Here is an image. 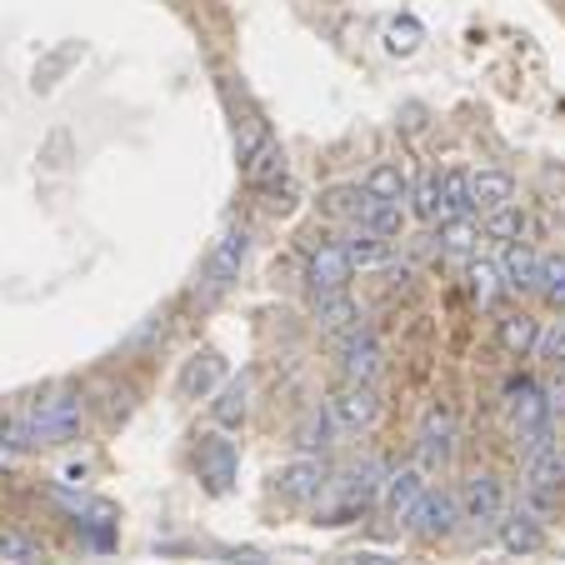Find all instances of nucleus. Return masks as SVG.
I'll return each instance as SVG.
<instances>
[{"label":"nucleus","mask_w":565,"mask_h":565,"mask_svg":"<svg viewBox=\"0 0 565 565\" xmlns=\"http://www.w3.org/2000/svg\"><path fill=\"white\" fill-rule=\"evenodd\" d=\"M21 416H25V426H31L35 450L65 446V440H75L81 426H86V395L51 391V395H41V401H31V406H21Z\"/></svg>","instance_id":"f257e3e1"},{"label":"nucleus","mask_w":565,"mask_h":565,"mask_svg":"<svg viewBox=\"0 0 565 565\" xmlns=\"http://www.w3.org/2000/svg\"><path fill=\"white\" fill-rule=\"evenodd\" d=\"M246 250H250L246 225H225L221 241H215L211 256H205V270H201V300H221L225 290L235 286L241 266H246Z\"/></svg>","instance_id":"f03ea898"},{"label":"nucleus","mask_w":565,"mask_h":565,"mask_svg":"<svg viewBox=\"0 0 565 565\" xmlns=\"http://www.w3.org/2000/svg\"><path fill=\"white\" fill-rule=\"evenodd\" d=\"M241 175L256 191H276L286 181V150H280V140H270L266 130H250L241 140Z\"/></svg>","instance_id":"7ed1b4c3"},{"label":"nucleus","mask_w":565,"mask_h":565,"mask_svg":"<svg viewBox=\"0 0 565 565\" xmlns=\"http://www.w3.org/2000/svg\"><path fill=\"white\" fill-rule=\"evenodd\" d=\"M505 515V486L501 476L491 470H480V476L466 480V491H460V521L476 525V531H495Z\"/></svg>","instance_id":"20e7f679"},{"label":"nucleus","mask_w":565,"mask_h":565,"mask_svg":"<svg viewBox=\"0 0 565 565\" xmlns=\"http://www.w3.org/2000/svg\"><path fill=\"white\" fill-rule=\"evenodd\" d=\"M411 531L420 535V541H446V535L460 531V495L456 491H430L416 501V511H411Z\"/></svg>","instance_id":"39448f33"},{"label":"nucleus","mask_w":565,"mask_h":565,"mask_svg":"<svg viewBox=\"0 0 565 565\" xmlns=\"http://www.w3.org/2000/svg\"><path fill=\"white\" fill-rule=\"evenodd\" d=\"M326 411H331L335 430H371L375 420H381V395H375V385L345 381L341 391L326 401Z\"/></svg>","instance_id":"423d86ee"},{"label":"nucleus","mask_w":565,"mask_h":565,"mask_svg":"<svg viewBox=\"0 0 565 565\" xmlns=\"http://www.w3.org/2000/svg\"><path fill=\"white\" fill-rule=\"evenodd\" d=\"M331 486V470L320 466V456H296L290 466L276 470V491L286 495L290 505H316Z\"/></svg>","instance_id":"0eeeda50"},{"label":"nucleus","mask_w":565,"mask_h":565,"mask_svg":"<svg viewBox=\"0 0 565 565\" xmlns=\"http://www.w3.org/2000/svg\"><path fill=\"white\" fill-rule=\"evenodd\" d=\"M381 460H361V466L345 470V486H335V505H326V521L341 525V515H351L355 505H371L375 495H381Z\"/></svg>","instance_id":"6e6552de"},{"label":"nucleus","mask_w":565,"mask_h":565,"mask_svg":"<svg viewBox=\"0 0 565 565\" xmlns=\"http://www.w3.org/2000/svg\"><path fill=\"white\" fill-rule=\"evenodd\" d=\"M341 371L345 381H361V385H375L385 375V345L375 341L371 331H345L341 335Z\"/></svg>","instance_id":"1a4fd4ad"},{"label":"nucleus","mask_w":565,"mask_h":565,"mask_svg":"<svg viewBox=\"0 0 565 565\" xmlns=\"http://www.w3.org/2000/svg\"><path fill=\"white\" fill-rule=\"evenodd\" d=\"M456 460V416L446 406H430L420 420V470H446Z\"/></svg>","instance_id":"9d476101"},{"label":"nucleus","mask_w":565,"mask_h":565,"mask_svg":"<svg viewBox=\"0 0 565 565\" xmlns=\"http://www.w3.org/2000/svg\"><path fill=\"white\" fill-rule=\"evenodd\" d=\"M351 256L345 246H316L306 260V280H310V296H335V290H351Z\"/></svg>","instance_id":"9b49d317"},{"label":"nucleus","mask_w":565,"mask_h":565,"mask_svg":"<svg viewBox=\"0 0 565 565\" xmlns=\"http://www.w3.org/2000/svg\"><path fill=\"white\" fill-rule=\"evenodd\" d=\"M420 495H426V470H420V466L385 470V480H381V511L391 515V521H411V511H416Z\"/></svg>","instance_id":"f8f14e48"},{"label":"nucleus","mask_w":565,"mask_h":565,"mask_svg":"<svg viewBox=\"0 0 565 565\" xmlns=\"http://www.w3.org/2000/svg\"><path fill=\"white\" fill-rule=\"evenodd\" d=\"M515 201V181L511 171H495V166H480V171H466V205L470 211H495V205Z\"/></svg>","instance_id":"ddd939ff"},{"label":"nucleus","mask_w":565,"mask_h":565,"mask_svg":"<svg viewBox=\"0 0 565 565\" xmlns=\"http://www.w3.org/2000/svg\"><path fill=\"white\" fill-rule=\"evenodd\" d=\"M195 470H201V480L211 486L215 495L231 491L235 480V446L221 436H201V446H195Z\"/></svg>","instance_id":"4468645a"},{"label":"nucleus","mask_w":565,"mask_h":565,"mask_svg":"<svg viewBox=\"0 0 565 565\" xmlns=\"http://www.w3.org/2000/svg\"><path fill=\"white\" fill-rule=\"evenodd\" d=\"M505 420H511V430L521 436V430L531 426H545V385L535 381H511V391H505Z\"/></svg>","instance_id":"2eb2a0df"},{"label":"nucleus","mask_w":565,"mask_h":565,"mask_svg":"<svg viewBox=\"0 0 565 565\" xmlns=\"http://www.w3.org/2000/svg\"><path fill=\"white\" fill-rule=\"evenodd\" d=\"M501 280H505V290H515V296H531V290L541 286V256H535L525 241H511L501 256Z\"/></svg>","instance_id":"dca6fc26"},{"label":"nucleus","mask_w":565,"mask_h":565,"mask_svg":"<svg viewBox=\"0 0 565 565\" xmlns=\"http://www.w3.org/2000/svg\"><path fill=\"white\" fill-rule=\"evenodd\" d=\"M501 545L511 555H531V551H541V541H545V525H541V515L525 505V511H515V515H501Z\"/></svg>","instance_id":"f3484780"},{"label":"nucleus","mask_w":565,"mask_h":565,"mask_svg":"<svg viewBox=\"0 0 565 565\" xmlns=\"http://www.w3.org/2000/svg\"><path fill=\"white\" fill-rule=\"evenodd\" d=\"M355 231H371L381 235V241H391V235L406 231V205L401 201H375V195H365V205L355 211Z\"/></svg>","instance_id":"a211bd4d"},{"label":"nucleus","mask_w":565,"mask_h":565,"mask_svg":"<svg viewBox=\"0 0 565 565\" xmlns=\"http://www.w3.org/2000/svg\"><path fill=\"white\" fill-rule=\"evenodd\" d=\"M480 250V225L470 215H456V221L440 225V256L456 260V266H470Z\"/></svg>","instance_id":"6ab92c4d"},{"label":"nucleus","mask_w":565,"mask_h":565,"mask_svg":"<svg viewBox=\"0 0 565 565\" xmlns=\"http://www.w3.org/2000/svg\"><path fill=\"white\" fill-rule=\"evenodd\" d=\"M316 326L326 335H345L361 326V310H355L351 290H335V296H316Z\"/></svg>","instance_id":"aec40b11"},{"label":"nucleus","mask_w":565,"mask_h":565,"mask_svg":"<svg viewBox=\"0 0 565 565\" xmlns=\"http://www.w3.org/2000/svg\"><path fill=\"white\" fill-rule=\"evenodd\" d=\"M361 191L375 195V201H406L411 181H406V171H401V160H375L371 171H365Z\"/></svg>","instance_id":"412c9836"},{"label":"nucleus","mask_w":565,"mask_h":565,"mask_svg":"<svg viewBox=\"0 0 565 565\" xmlns=\"http://www.w3.org/2000/svg\"><path fill=\"white\" fill-rule=\"evenodd\" d=\"M0 561L11 565H51V551L21 525H0Z\"/></svg>","instance_id":"4be33fe9"},{"label":"nucleus","mask_w":565,"mask_h":565,"mask_svg":"<svg viewBox=\"0 0 565 565\" xmlns=\"http://www.w3.org/2000/svg\"><path fill=\"white\" fill-rule=\"evenodd\" d=\"M466 276H470V300H476L480 310H495V300L505 296V280H501V266H491V260H470L466 266Z\"/></svg>","instance_id":"5701e85b"},{"label":"nucleus","mask_w":565,"mask_h":565,"mask_svg":"<svg viewBox=\"0 0 565 565\" xmlns=\"http://www.w3.org/2000/svg\"><path fill=\"white\" fill-rule=\"evenodd\" d=\"M501 351L505 355H531L535 351V341H541V320L535 316H521V310H515V316H505L501 320Z\"/></svg>","instance_id":"b1692460"},{"label":"nucleus","mask_w":565,"mask_h":565,"mask_svg":"<svg viewBox=\"0 0 565 565\" xmlns=\"http://www.w3.org/2000/svg\"><path fill=\"white\" fill-rule=\"evenodd\" d=\"M411 211H416V221L426 225H446L450 221V205H446V191H440V175H426V181L411 191Z\"/></svg>","instance_id":"393cba45"},{"label":"nucleus","mask_w":565,"mask_h":565,"mask_svg":"<svg viewBox=\"0 0 565 565\" xmlns=\"http://www.w3.org/2000/svg\"><path fill=\"white\" fill-rule=\"evenodd\" d=\"M345 256H351V266L375 270V266H385V260H391V241H381V235L355 231V225H351V235H345Z\"/></svg>","instance_id":"a878e982"},{"label":"nucleus","mask_w":565,"mask_h":565,"mask_svg":"<svg viewBox=\"0 0 565 565\" xmlns=\"http://www.w3.org/2000/svg\"><path fill=\"white\" fill-rule=\"evenodd\" d=\"M331 436H335V420H331V411H306L300 416V426H296V446H300V456H316V450H326L331 446Z\"/></svg>","instance_id":"bb28decb"},{"label":"nucleus","mask_w":565,"mask_h":565,"mask_svg":"<svg viewBox=\"0 0 565 565\" xmlns=\"http://www.w3.org/2000/svg\"><path fill=\"white\" fill-rule=\"evenodd\" d=\"M480 235H491V241H505V246H511V241H521L525 235V211L515 201L495 205V211L480 215Z\"/></svg>","instance_id":"cd10ccee"},{"label":"nucleus","mask_w":565,"mask_h":565,"mask_svg":"<svg viewBox=\"0 0 565 565\" xmlns=\"http://www.w3.org/2000/svg\"><path fill=\"white\" fill-rule=\"evenodd\" d=\"M246 395H250V381H246V375L225 385L221 401H215V420H221V426H241V420H246Z\"/></svg>","instance_id":"c85d7f7f"},{"label":"nucleus","mask_w":565,"mask_h":565,"mask_svg":"<svg viewBox=\"0 0 565 565\" xmlns=\"http://www.w3.org/2000/svg\"><path fill=\"white\" fill-rule=\"evenodd\" d=\"M535 296H545V306H565V256H541V286Z\"/></svg>","instance_id":"c756f323"},{"label":"nucleus","mask_w":565,"mask_h":565,"mask_svg":"<svg viewBox=\"0 0 565 565\" xmlns=\"http://www.w3.org/2000/svg\"><path fill=\"white\" fill-rule=\"evenodd\" d=\"M365 205V191L361 185H331L326 191V201H320V211L335 215V221H355V211Z\"/></svg>","instance_id":"7c9ffc66"},{"label":"nucleus","mask_w":565,"mask_h":565,"mask_svg":"<svg viewBox=\"0 0 565 565\" xmlns=\"http://www.w3.org/2000/svg\"><path fill=\"white\" fill-rule=\"evenodd\" d=\"M215 375H221V361L215 355H191V365L181 371V395H195V391H211Z\"/></svg>","instance_id":"2f4dec72"},{"label":"nucleus","mask_w":565,"mask_h":565,"mask_svg":"<svg viewBox=\"0 0 565 565\" xmlns=\"http://www.w3.org/2000/svg\"><path fill=\"white\" fill-rule=\"evenodd\" d=\"M440 191H446L450 221H456V215H470V205H466V171H460V166H450V171H440Z\"/></svg>","instance_id":"473e14b6"},{"label":"nucleus","mask_w":565,"mask_h":565,"mask_svg":"<svg viewBox=\"0 0 565 565\" xmlns=\"http://www.w3.org/2000/svg\"><path fill=\"white\" fill-rule=\"evenodd\" d=\"M535 355L551 365H565V320H551L541 331V341H535Z\"/></svg>","instance_id":"72a5a7b5"},{"label":"nucleus","mask_w":565,"mask_h":565,"mask_svg":"<svg viewBox=\"0 0 565 565\" xmlns=\"http://www.w3.org/2000/svg\"><path fill=\"white\" fill-rule=\"evenodd\" d=\"M385 45H391L395 55H411V51H416V45H420V25H416V21H406V25L395 21L391 31H385Z\"/></svg>","instance_id":"f704fd0d"},{"label":"nucleus","mask_w":565,"mask_h":565,"mask_svg":"<svg viewBox=\"0 0 565 565\" xmlns=\"http://www.w3.org/2000/svg\"><path fill=\"white\" fill-rule=\"evenodd\" d=\"M545 416H565V385L555 381V385H545Z\"/></svg>","instance_id":"c9c22d12"},{"label":"nucleus","mask_w":565,"mask_h":565,"mask_svg":"<svg viewBox=\"0 0 565 565\" xmlns=\"http://www.w3.org/2000/svg\"><path fill=\"white\" fill-rule=\"evenodd\" d=\"M6 480H11V466H6V460H0V486H6Z\"/></svg>","instance_id":"e433bc0d"}]
</instances>
